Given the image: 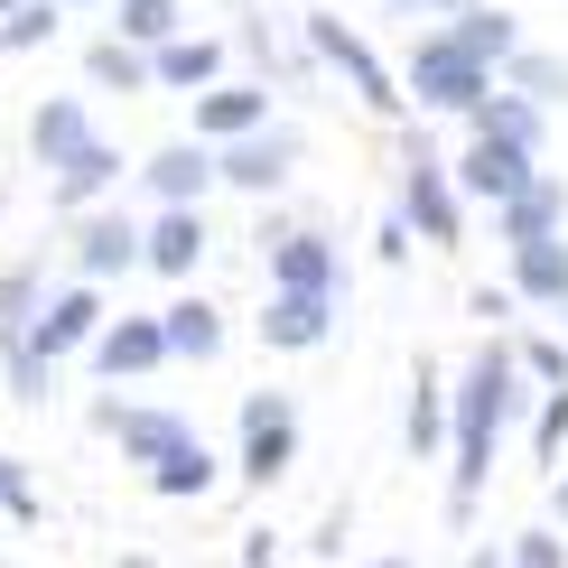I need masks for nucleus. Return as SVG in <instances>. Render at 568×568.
Wrapping results in <instances>:
<instances>
[{
  "label": "nucleus",
  "mask_w": 568,
  "mask_h": 568,
  "mask_svg": "<svg viewBox=\"0 0 568 568\" xmlns=\"http://www.w3.org/2000/svg\"><path fill=\"white\" fill-rule=\"evenodd\" d=\"M513 354H523L531 392H568V336H513Z\"/></svg>",
  "instance_id": "obj_31"
},
{
  "label": "nucleus",
  "mask_w": 568,
  "mask_h": 568,
  "mask_svg": "<svg viewBox=\"0 0 568 568\" xmlns=\"http://www.w3.org/2000/svg\"><path fill=\"white\" fill-rule=\"evenodd\" d=\"M243 568H280V540H271V531H252V540H243Z\"/></svg>",
  "instance_id": "obj_37"
},
{
  "label": "nucleus",
  "mask_w": 568,
  "mask_h": 568,
  "mask_svg": "<svg viewBox=\"0 0 568 568\" xmlns=\"http://www.w3.org/2000/svg\"><path fill=\"white\" fill-rule=\"evenodd\" d=\"M205 243H215L205 205H150V224H140V271H159L169 290H186L196 262H205Z\"/></svg>",
  "instance_id": "obj_11"
},
{
  "label": "nucleus",
  "mask_w": 568,
  "mask_h": 568,
  "mask_svg": "<svg viewBox=\"0 0 568 568\" xmlns=\"http://www.w3.org/2000/svg\"><path fill=\"white\" fill-rule=\"evenodd\" d=\"M112 38L140 47V57H159V47L186 38V0H112Z\"/></svg>",
  "instance_id": "obj_26"
},
{
  "label": "nucleus",
  "mask_w": 568,
  "mask_h": 568,
  "mask_svg": "<svg viewBox=\"0 0 568 568\" xmlns=\"http://www.w3.org/2000/svg\"><path fill=\"white\" fill-rule=\"evenodd\" d=\"M0 523H19V531L47 523V504H38V485H29V466H19V457H0Z\"/></svg>",
  "instance_id": "obj_32"
},
{
  "label": "nucleus",
  "mask_w": 568,
  "mask_h": 568,
  "mask_svg": "<svg viewBox=\"0 0 568 568\" xmlns=\"http://www.w3.org/2000/svg\"><path fill=\"white\" fill-rule=\"evenodd\" d=\"M466 131H476V140H513V150H531V159L550 150V112H540V103H523L513 84H494V93H485V112H476Z\"/></svg>",
  "instance_id": "obj_24"
},
{
  "label": "nucleus",
  "mask_w": 568,
  "mask_h": 568,
  "mask_svg": "<svg viewBox=\"0 0 568 568\" xmlns=\"http://www.w3.org/2000/svg\"><path fill=\"white\" fill-rule=\"evenodd\" d=\"M159 326H169V364H215L224 354V307L196 298V290H178L169 307H159Z\"/></svg>",
  "instance_id": "obj_21"
},
{
  "label": "nucleus",
  "mask_w": 568,
  "mask_h": 568,
  "mask_svg": "<svg viewBox=\"0 0 568 568\" xmlns=\"http://www.w3.org/2000/svg\"><path fill=\"white\" fill-rule=\"evenodd\" d=\"M215 178L233 186V196H280V186L298 178V131L271 122V131L233 140V150H215Z\"/></svg>",
  "instance_id": "obj_12"
},
{
  "label": "nucleus",
  "mask_w": 568,
  "mask_h": 568,
  "mask_svg": "<svg viewBox=\"0 0 568 568\" xmlns=\"http://www.w3.org/2000/svg\"><path fill=\"white\" fill-rule=\"evenodd\" d=\"M466 307H476V326H504V317H513V307H523V298H513V290H476Z\"/></svg>",
  "instance_id": "obj_35"
},
{
  "label": "nucleus",
  "mask_w": 568,
  "mask_h": 568,
  "mask_svg": "<svg viewBox=\"0 0 568 568\" xmlns=\"http://www.w3.org/2000/svg\"><path fill=\"white\" fill-rule=\"evenodd\" d=\"M103 326H112V298L93 290V280H65V290H47L29 345L47 354V364H65V354H93V336H103Z\"/></svg>",
  "instance_id": "obj_10"
},
{
  "label": "nucleus",
  "mask_w": 568,
  "mask_h": 568,
  "mask_svg": "<svg viewBox=\"0 0 568 568\" xmlns=\"http://www.w3.org/2000/svg\"><path fill=\"white\" fill-rule=\"evenodd\" d=\"M550 504H559V523H568V466H559V476H550Z\"/></svg>",
  "instance_id": "obj_39"
},
{
  "label": "nucleus",
  "mask_w": 568,
  "mask_h": 568,
  "mask_svg": "<svg viewBox=\"0 0 568 568\" xmlns=\"http://www.w3.org/2000/svg\"><path fill=\"white\" fill-rule=\"evenodd\" d=\"M93 429H103L112 447H122V457L140 466V476H159V466H169V457H186V447H196V419H178V410H159V400H93Z\"/></svg>",
  "instance_id": "obj_6"
},
{
  "label": "nucleus",
  "mask_w": 568,
  "mask_h": 568,
  "mask_svg": "<svg viewBox=\"0 0 568 568\" xmlns=\"http://www.w3.org/2000/svg\"><path fill=\"white\" fill-rule=\"evenodd\" d=\"M215 150H205V140H159L150 159H140V196L150 205H205L215 196Z\"/></svg>",
  "instance_id": "obj_15"
},
{
  "label": "nucleus",
  "mask_w": 568,
  "mask_h": 568,
  "mask_svg": "<svg viewBox=\"0 0 568 568\" xmlns=\"http://www.w3.org/2000/svg\"><path fill=\"white\" fill-rule=\"evenodd\" d=\"M224 485V457H215V447H186V457H169V466H159V476H150V494H159V504H205V494H215Z\"/></svg>",
  "instance_id": "obj_28"
},
{
  "label": "nucleus",
  "mask_w": 568,
  "mask_h": 568,
  "mask_svg": "<svg viewBox=\"0 0 568 568\" xmlns=\"http://www.w3.org/2000/svg\"><path fill=\"white\" fill-rule=\"evenodd\" d=\"M65 262H75V280L112 290V280H131V271H140V224L122 215V205H93V215L65 224Z\"/></svg>",
  "instance_id": "obj_8"
},
{
  "label": "nucleus",
  "mask_w": 568,
  "mask_h": 568,
  "mask_svg": "<svg viewBox=\"0 0 568 568\" xmlns=\"http://www.w3.org/2000/svg\"><path fill=\"white\" fill-rule=\"evenodd\" d=\"M447 383H457V373H447L438 354L410 364V400H400V447H410V457H447Z\"/></svg>",
  "instance_id": "obj_18"
},
{
  "label": "nucleus",
  "mask_w": 568,
  "mask_h": 568,
  "mask_svg": "<svg viewBox=\"0 0 568 568\" xmlns=\"http://www.w3.org/2000/svg\"><path fill=\"white\" fill-rule=\"evenodd\" d=\"M447 169H457V196H466V205L504 215V205L540 178V159H531V150H513V140H476V131H466V150L447 159Z\"/></svg>",
  "instance_id": "obj_9"
},
{
  "label": "nucleus",
  "mask_w": 568,
  "mask_h": 568,
  "mask_svg": "<svg viewBox=\"0 0 568 568\" xmlns=\"http://www.w3.org/2000/svg\"><path fill=\"white\" fill-rule=\"evenodd\" d=\"M523 400H531V373H523V354H513V336H485L457 364V383H447V523L457 531L476 523L494 447H504V429H513Z\"/></svg>",
  "instance_id": "obj_1"
},
{
  "label": "nucleus",
  "mask_w": 568,
  "mask_h": 568,
  "mask_svg": "<svg viewBox=\"0 0 568 568\" xmlns=\"http://www.w3.org/2000/svg\"><path fill=\"white\" fill-rule=\"evenodd\" d=\"M10 10H29V0H0V19H10Z\"/></svg>",
  "instance_id": "obj_42"
},
{
  "label": "nucleus",
  "mask_w": 568,
  "mask_h": 568,
  "mask_svg": "<svg viewBox=\"0 0 568 568\" xmlns=\"http://www.w3.org/2000/svg\"><path fill=\"white\" fill-rule=\"evenodd\" d=\"M65 10H93V0H65Z\"/></svg>",
  "instance_id": "obj_44"
},
{
  "label": "nucleus",
  "mask_w": 568,
  "mask_h": 568,
  "mask_svg": "<svg viewBox=\"0 0 568 568\" xmlns=\"http://www.w3.org/2000/svg\"><path fill=\"white\" fill-rule=\"evenodd\" d=\"M262 271H271V290H290V298H345V252H336V233H317V224H290L262 252Z\"/></svg>",
  "instance_id": "obj_7"
},
{
  "label": "nucleus",
  "mask_w": 568,
  "mask_h": 568,
  "mask_svg": "<svg viewBox=\"0 0 568 568\" xmlns=\"http://www.w3.org/2000/svg\"><path fill=\"white\" fill-rule=\"evenodd\" d=\"M373 252H383V262H410V224H400V205L383 215V243H373Z\"/></svg>",
  "instance_id": "obj_36"
},
{
  "label": "nucleus",
  "mask_w": 568,
  "mask_h": 568,
  "mask_svg": "<svg viewBox=\"0 0 568 568\" xmlns=\"http://www.w3.org/2000/svg\"><path fill=\"white\" fill-rule=\"evenodd\" d=\"M559 336H568V307H559Z\"/></svg>",
  "instance_id": "obj_45"
},
{
  "label": "nucleus",
  "mask_w": 568,
  "mask_h": 568,
  "mask_svg": "<svg viewBox=\"0 0 568 568\" xmlns=\"http://www.w3.org/2000/svg\"><path fill=\"white\" fill-rule=\"evenodd\" d=\"M419 10H438V29H447V19H466V10H485V0H419Z\"/></svg>",
  "instance_id": "obj_38"
},
{
  "label": "nucleus",
  "mask_w": 568,
  "mask_h": 568,
  "mask_svg": "<svg viewBox=\"0 0 568 568\" xmlns=\"http://www.w3.org/2000/svg\"><path fill=\"white\" fill-rule=\"evenodd\" d=\"M122 178H131V159L112 150V140H93L75 169H57V178H47V196H57V215L75 224V215H93V205H112V196H122Z\"/></svg>",
  "instance_id": "obj_19"
},
{
  "label": "nucleus",
  "mask_w": 568,
  "mask_h": 568,
  "mask_svg": "<svg viewBox=\"0 0 568 568\" xmlns=\"http://www.w3.org/2000/svg\"><path fill=\"white\" fill-rule=\"evenodd\" d=\"M559 233H568V178H559V169H540L523 196L494 215V243H504V252H523V243H559Z\"/></svg>",
  "instance_id": "obj_17"
},
{
  "label": "nucleus",
  "mask_w": 568,
  "mask_h": 568,
  "mask_svg": "<svg viewBox=\"0 0 568 568\" xmlns=\"http://www.w3.org/2000/svg\"><path fill=\"white\" fill-rule=\"evenodd\" d=\"M494 84H504V75H494L485 57H466L447 29L410 38V65H400V93H410V112H429V122H476Z\"/></svg>",
  "instance_id": "obj_2"
},
{
  "label": "nucleus",
  "mask_w": 568,
  "mask_h": 568,
  "mask_svg": "<svg viewBox=\"0 0 568 568\" xmlns=\"http://www.w3.org/2000/svg\"><path fill=\"white\" fill-rule=\"evenodd\" d=\"M504 290L523 298V307H550V317H559V307H568V233H559V243H523Z\"/></svg>",
  "instance_id": "obj_23"
},
{
  "label": "nucleus",
  "mask_w": 568,
  "mask_h": 568,
  "mask_svg": "<svg viewBox=\"0 0 568 568\" xmlns=\"http://www.w3.org/2000/svg\"><path fill=\"white\" fill-rule=\"evenodd\" d=\"M364 568H410V559H364Z\"/></svg>",
  "instance_id": "obj_41"
},
{
  "label": "nucleus",
  "mask_w": 568,
  "mask_h": 568,
  "mask_svg": "<svg viewBox=\"0 0 568 568\" xmlns=\"http://www.w3.org/2000/svg\"><path fill=\"white\" fill-rule=\"evenodd\" d=\"M38 307H47V271H38V262H10V271H0V354L29 345Z\"/></svg>",
  "instance_id": "obj_27"
},
{
  "label": "nucleus",
  "mask_w": 568,
  "mask_h": 568,
  "mask_svg": "<svg viewBox=\"0 0 568 568\" xmlns=\"http://www.w3.org/2000/svg\"><path fill=\"white\" fill-rule=\"evenodd\" d=\"M271 122H280L271 84H215V93L186 103V140H205V150H233V140H252V131H271Z\"/></svg>",
  "instance_id": "obj_14"
},
{
  "label": "nucleus",
  "mask_w": 568,
  "mask_h": 568,
  "mask_svg": "<svg viewBox=\"0 0 568 568\" xmlns=\"http://www.w3.org/2000/svg\"><path fill=\"white\" fill-rule=\"evenodd\" d=\"M466 568H504V550H476V559H466Z\"/></svg>",
  "instance_id": "obj_40"
},
{
  "label": "nucleus",
  "mask_w": 568,
  "mask_h": 568,
  "mask_svg": "<svg viewBox=\"0 0 568 568\" xmlns=\"http://www.w3.org/2000/svg\"><path fill=\"white\" fill-rule=\"evenodd\" d=\"M392 10H419V0H392Z\"/></svg>",
  "instance_id": "obj_43"
},
{
  "label": "nucleus",
  "mask_w": 568,
  "mask_h": 568,
  "mask_svg": "<svg viewBox=\"0 0 568 568\" xmlns=\"http://www.w3.org/2000/svg\"><path fill=\"white\" fill-rule=\"evenodd\" d=\"M504 84L523 93V103H540V112H568V57H550V47H523V57L504 65Z\"/></svg>",
  "instance_id": "obj_29"
},
{
  "label": "nucleus",
  "mask_w": 568,
  "mask_h": 568,
  "mask_svg": "<svg viewBox=\"0 0 568 568\" xmlns=\"http://www.w3.org/2000/svg\"><path fill=\"white\" fill-rule=\"evenodd\" d=\"M159 364H169V326L150 307H112V326L93 336V373L103 383H150Z\"/></svg>",
  "instance_id": "obj_13"
},
{
  "label": "nucleus",
  "mask_w": 568,
  "mask_h": 568,
  "mask_svg": "<svg viewBox=\"0 0 568 568\" xmlns=\"http://www.w3.org/2000/svg\"><path fill=\"white\" fill-rule=\"evenodd\" d=\"M224 84V38H178V47H159L150 57V93H215Z\"/></svg>",
  "instance_id": "obj_22"
},
{
  "label": "nucleus",
  "mask_w": 568,
  "mask_h": 568,
  "mask_svg": "<svg viewBox=\"0 0 568 568\" xmlns=\"http://www.w3.org/2000/svg\"><path fill=\"white\" fill-rule=\"evenodd\" d=\"M290 466H298V400L290 392H243V410H233V476L262 494Z\"/></svg>",
  "instance_id": "obj_4"
},
{
  "label": "nucleus",
  "mask_w": 568,
  "mask_h": 568,
  "mask_svg": "<svg viewBox=\"0 0 568 568\" xmlns=\"http://www.w3.org/2000/svg\"><path fill=\"white\" fill-rule=\"evenodd\" d=\"M307 47H317V57L336 65V84H345L364 112H383V122H410V93H400V75H392V65L373 57V47L354 38V29H345L336 10H307Z\"/></svg>",
  "instance_id": "obj_5"
},
{
  "label": "nucleus",
  "mask_w": 568,
  "mask_h": 568,
  "mask_svg": "<svg viewBox=\"0 0 568 568\" xmlns=\"http://www.w3.org/2000/svg\"><path fill=\"white\" fill-rule=\"evenodd\" d=\"M400 224L419 233L429 252H457L466 243V196H457V169L429 131H400Z\"/></svg>",
  "instance_id": "obj_3"
},
{
  "label": "nucleus",
  "mask_w": 568,
  "mask_h": 568,
  "mask_svg": "<svg viewBox=\"0 0 568 568\" xmlns=\"http://www.w3.org/2000/svg\"><path fill=\"white\" fill-rule=\"evenodd\" d=\"M252 326H262L271 354H317L326 336H336V298H290V290H271Z\"/></svg>",
  "instance_id": "obj_20"
},
{
  "label": "nucleus",
  "mask_w": 568,
  "mask_h": 568,
  "mask_svg": "<svg viewBox=\"0 0 568 568\" xmlns=\"http://www.w3.org/2000/svg\"><path fill=\"white\" fill-rule=\"evenodd\" d=\"M84 84H112V93H150V57L140 47H122V38H84Z\"/></svg>",
  "instance_id": "obj_30"
},
{
  "label": "nucleus",
  "mask_w": 568,
  "mask_h": 568,
  "mask_svg": "<svg viewBox=\"0 0 568 568\" xmlns=\"http://www.w3.org/2000/svg\"><path fill=\"white\" fill-rule=\"evenodd\" d=\"M531 447L550 457V476L568 466V392H540V410H531Z\"/></svg>",
  "instance_id": "obj_33"
},
{
  "label": "nucleus",
  "mask_w": 568,
  "mask_h": 568,
  "mask_svg": "<svg viewBox=\"0 0 568 568\" xmlns=\"http://www.w3.org/2000/svg\"><path fill=\"white\" fill-rule=\"evenodd\" d=\"M447 38H457L466 57H485L494 75H504V65L531 47V38H523V19H513V10H494V0H485V10H466V19H447Z\"/></svg>",
  "instance_id": "obj_25"
},
{
  "label": "nucleus",
  "mask_w": 568,
  "mask_h": 568,
  "mask_svg": "<svg viewBox=\"0 0 568 568\" xmlns=\"http://www.w3.org/2000/svg\"><path fill=\"white\" fill-rule=\"evenodd\" d=\"M504 568H568V540H559V523H540V531H513Z\"/></svg>",
  "instance_id": "obj_34"
},
{
  "label": "nucleus",
  "mask_w": 568,
  "mask_h": 568,
  "mask_svg": "<svg viewBox=\"0 0 568 568\" xmlns=\"http://www.w3.org/2000/svg\"><path fill=\"white\" fill-rule=\"evenodd\" d=\"M93 140H103V131H93V103H84V93H47V103H29V159H38L47 178L75 169Z\"/></svg>",
  "instance_id": "obj_16"
}]
</instances>
